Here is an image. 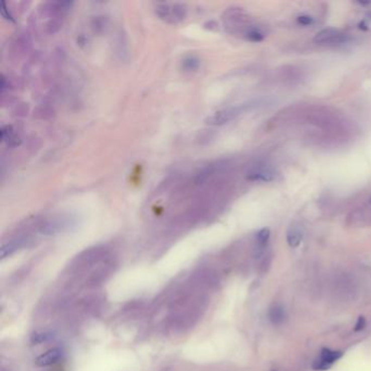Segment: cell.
Listing matches in <instances>:
<instances>
[{"label": "cell", "instance_id": "obj_4", "mask_svg": "<svg viewBox=\"0 0 371 371\" xmlns=\"http://www.w3.org/2000/svg\"><path fill=\"white\" fill-rule=\"evenodd\" d=\"M348 41V35L337 29H324L318 32L314 37V42L319 45H340Z\"/></svg>", "mask_w": 371, "mask_h": 371}, {"label": "cell", "instance_id": "obj_13", "mask_svg": "<svg viewBox=\"0 0 371 371\" xmlns=\"http://www.w3.org/2000/svg\"><path fill=\"white\" fill-rule=\"evenodd\" d=\"M366 327V319L363 317H359L358 319H357V322L355 324V328H354V331L355 332H359V331L363 330Z\"/></svg>", "mask_w": 371, "mask_h": 371}, {"label": "cell", "instance_id": "obj_14", "mask_svg": "<svg viewBox=\"0 0 371 371\" xmlns=\"http://www.w3.org/2000/svg\"><path fill=\"white\" fill-rule=\"evenodd\" d=\"M297 21L300 24H302L304 26H307V25H310L311 23H313V19H311L309 16H301V17H298Z\"/></svg>", "mask_w": 371, "mask_h": 371}, {"label": "cell", "instance_id": "obj_1", "mask_svg": "<svg viewBox=\"0 0 371 371\" xmlns=\"http://www.w3.org/2000/svg\"><path fill=\"white\" fill-rule=\"evenodd\" d=\"M225 28L233 34H241L246 37L255 26L251 25L249 17L242 9H229L224 17Z\"/></svg>", "mask_w": 371, "mask_h": 371}, {"label": "cell", "instance_id": "obj_5", "mask_svg": "<svg viewBox=\"0 0 371 371\" xmlns=\"http://www.w3.org/2000/svg\"><path fill=\"white\" fill-rule=\"evenodd\" d=\"M347 222L350 225H357V227L371 224V196L360 207L350 211L347 216Z\"/></svg>", "mask_w": 371, "mask_h": 371}, {"label": "cell", "instance_id": "obj_7", "mask_svg": "<svg viewBox=\"0 0 371 371\" xmlns=\"http://www.w3.org/2000/svg\"><path fill=\"white\" fill-rule=\"evenodd\" d=\"M63 352L61 348H51L44 354L39 355L36 358V365L38 367H48L57 363L62 358Z\"/></svg>", "mask_w": 371, "mask_h": 371}, {"label": "cell", "instance_id": "obj_2", "mask_svg": "<svg viewBox=\"0 0 371 371\" xmlns=\"http://www.w3.org/2000/svg\"><path fill=\"white\" fill-rule=\"evenodd\" d=\"M155 11L159 19L170 24H177L182 22L188 15L187 6L180 3L157 4Z\"/></svg>", "mask_w": 371, "mask_h": 371}, {"label": "cell", "instance_id": "obj_12", "mask_svg": "<svg viewBox=\"0 0 371 371\" xmlns=\"http://www.w3.org/2000/svg\"><path fill=\"white\" fill-rule=\"evenodd\" d=\"M184 68L187 70H196L198 68V65H200V60L198 59H196L195 57H189L184 60Z\"/></svg>", "mask_w": 371, "mask_h": 371}, {"label": "cell", "instance_id": "obj_9", "mask_svg": "<svg viewBox=\"0 0 371 371\" xmlns=\"http://www.w3.org/2000/svg\"><path fill=\"white\" fill-rule=\"evenodd\" d=\"M268 317L271 323L275 324V326H279V324H282L287 320V311L282 305L274 304L270 307Z\"/></svg>", "mask_w": 371, "mask_h": 371}, {"label": "cell", "instance_id": "obj_6", "mask_svg": "<svg viewBox=\"0 0 371 371\" xmlns=\"http://www.w3.org/2000/svg\"><path fill=\"white\" fill-rule=\"evenodd\" d=\"M343 356V353L340 350H332L330 348H323L321 350L320 356L315 360L313 368L315 370L324 371L331 368L334 362L339 360Z\"/></svg>", "mask_w": 371, "mask_h": 371}, {"label": "cell", "instance_id": "obj_10", "mask_svg": "<svg viewBox=\"0 0 371 371\" xmlns=\"http://www.w3.org/2000/svg\"><path fill=\"white\" fill-rule=\"evenodd\" d=\"M302 240H303L302 231L296 227H291L287 234V241L289 246L292 248H296L301 245Z\"/></svg>", "mask_w": 371, "mask_h": 371}, {"label": "cell", "instance_id": "obj_11", "mask_svg": "<svg viewBox=\"0 0 371 371\" xmlns=\"http://www.w3.org/2000/svg\"><path fill=\"white\" fill-rule=\"evenodd\" d=\"M270 238V230L268 228H263L256 235V241H257V246L259 249H263L267 246Z\"/></svg>", "mask_w": 371, "mask_h": 371}, {"label": "cell", "instance_id": "obj_3", "mask_svg": "<svg viewBox=\"0 0 371 371\" xmlns=\"http://www.w3.org/2000/svg\"><path fill=\"white\" fill-rule=\"evenodd\" d=\"M244 110L245 108L243 106H240V107L225 108L209 116L206 120H205V123L208 125H214V127H220V125H224L235 120L237 117H240L243 114Z\"/></svg>", "mask_w": 371, "mask_h": 371}, {"label": "cell", "instance_id": "obj_8", "mask_svg": "<svg viewBox=\"0 0 371 371\" xmlns=\"http://www.w3.org/2000/svg\"><path fill=\"white\" fill-rule=\"evenodd\" d=\"M275 175V172L272 169L262 165V167H257L251 170L247 175V178L250 181L257 182H271L274 180Z\"/></svg>", "mask_w": 371, "mask_h": 371}]
</instances>
